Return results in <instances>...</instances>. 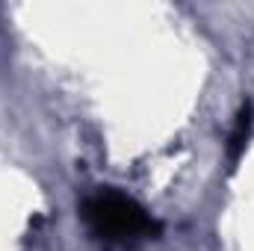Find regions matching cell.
I'll return each mask as SVG.
<instances>
[{
  "instance_id": "obj_1",
  "label": "cell",
  "mask_w": 254,
  "mask_h": 251,
  "mask_svg": "<svg viewBox=\"0 0 254 251\" xmlns=\"http://www.w3.org/2000/svg\"><path fill=\"white\" fill-rule=\"evenodd\" d=\"M83 216L89 222V228L107 240V243H136V240H148L160 231V225L122 192H98L86 201Z\"/></svg>"
},
{
  "instance_id": "obj_2",
  "label": "cell",
  "mask_w": 254,
  "mask_h": 251,
  "mask_svg": "<svg viewBox=\"0 0 254 251\" xmlns=\"http://www.w3.org/2000/svg\"><path fill=\"white\" fill-rule=\"evenodd\" d=\"M252 127H254V110H252V104H243V110L237 113L234 130L228 136V160L231 163H240V157L246 154L249 139H252Z\"/></svg>"
}]
</instances>
